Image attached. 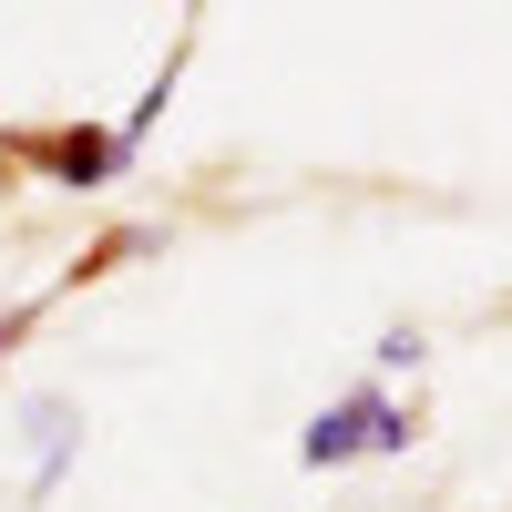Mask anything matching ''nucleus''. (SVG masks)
Returning a JSON list of instances; mask_svg holds the SVG:
<instances>
[{
  "label": "nucleus",
  "instance_id": "obj_1",
  "mask_svg": "<svg viewBox=\"0 0 512 512\" xmlns=\"http://www.w3.org/2000/svg\"><path fill=\"white\" fill-rule=\"evenodd\" d=\"M420 441V420H410V400H390L379 390V379H359V390H338L308 431H297V461H308V472H338V461H400Z\"/></svg>",
  "mask_w": 512,
  "mask_h": 512
},
{
  "label": "nucleus",
  "instance_id": "obj_3",
  "mask_svg": "<svg viewBox=\"0 0 512 512\" xmlns=\"http://www.w3.org/2000/svg\"><path fill=\"white\" fill-rule=\"evenodd\" d=\"M21 441H31V482H62V461H72V441H82L72 400H31V410H21Z\"/></svg>",
  "mask_w": 512,
  "mask_h": 512
},
{
  "label": "nucleus",
  "instance_id": "obj_2",
  "mask_svg": "<svg viewBox=\"0 0 512 512\" xmlns=\"http://www.w3.org/2000/svg\"><path fill=\"white\" fill-rule=\"evenodd\" d=\"M11 154L31 164V175H52V185H72V195H93V185H113L123 164V134L113 123H52V134H11Z\"/></svg>",
  "mask_w": 512,
  "mask_h": 512
},
{
  "label": "nucleus",
  "instance_id": "obj_5",
  "mask_svg": "<svg viewBox=\"0 0 512 512\" xmlns=\"http://www.w3.org/2000/svg\"><path fill=\"white\" fill-rule=\"evenodd\" d=\"M379 369H420V328H390V338H379Z\"/></svg>",
  "mask_w": 512,
  "mask_h": 512
},
{
  "label": "nucleus",
  "instance_id": "obj_4",
  "mask_svg": "<svg viewBox=\"0 0 512 512\" xmlns=\"http://www.w3.org/2000/svg\"><path fill=\"white\" fill-rule=\"evenodd\" d=\"M31 318H41V297H21V308H0V359H11L21 338H31Z\"/></svg>",
  "mask_w": 512,
  "mask_h": 512
}]
</instances>
